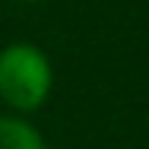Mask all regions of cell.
I'll list each match as a JSON object with an SVG mask.
<instances>
[{
  "label": "cell",
  "instance_id": "3957f363",
  "mask_svg": "<svg viewBox=\"0 0 149 149\" xmlns=\"http://www.w3.org/2000/svg\"><path fill=\"white\" fill-rule=\"evenodd\" d=\"M22 3H35V0H22Z\"/></svg>",
  "mask_w": 149,
  "mask_h": 149
},
{
  "label": "cell",
  "instance_id": "7a4b0ae2",
  "mask_svg": "<svg viewBox=\"0 0 149 149\" xmlns=\"http://www.w3.org/2000/svg\"><path fill=\"white\" fill-rule=\"evenodd\" d=\"M0 149H48L41 133L19 118H0Z\"/></svg>",
  "mask_w": 149,
  "mask_h": 149
},
{
  "label": "cell",
  "instance_id": "6da1fadb",
  "mask_svg": "<svg viewBox=\"0 0 149 149\" xmlns=\"http://www.w3.org/2000/svg\"><path fill=\"white\" fill-rule=\"evenodd\" d=\"M54 83L51 60L35 45L16 41L0 51V98L16 111H35L45 105Z\"/></svg>",
  "mask_w": 149,
  "mask_h": 149
}]
</instances>
